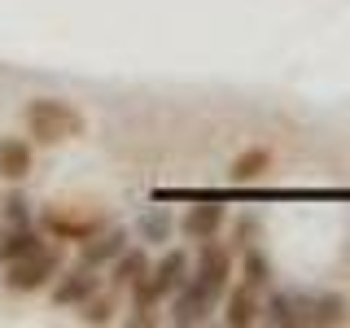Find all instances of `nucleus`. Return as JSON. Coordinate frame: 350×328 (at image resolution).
<instances>
[{"label":"nucleus","instance_id":"nucleus-1","mask_svg":"<svg viewBox=\"0 0 350 328\" xmlns=\"http://www.w3.org/2000/svg\"><path fill=\"white\" fill-rule=\"evenodd\" d=\"M27 131L40 140V145H62V140L83 136V114H79L70 101L40 96V101L27 105Z\"/></svg>","mask_w":350,"mask_h":328},{"label":"nucleus","instance_id":"nucleus-2","mask_svg":"<svg viewBox=\"0 0 350 328\" xmlns=\"http://www.w3.org/2000/svg\"><path fill=\"white\" fill-rule=\"evenodd\" d=\"M189 280V258L180 254V249H171V254H162V262L158 267H149L145 276H140L136 284H131V298H136V324H145L149 315L145 311H153L167 293H180V284Z\"/></svg>","mask_w":350,"mask_h":328},{"label":"nucleus","instance_id":"nucleus-3","mask_svg":"<svg viewBox=\"0 0 350 328\" xmlns=\"http://www.w3.org/2000/svg\"><path fill=\"white\" fill-rule=\"evenodd\" d=\"M53 271H57V249L40 241V245L27 249L22 258L5 262V284H9V289H18V293H31V289H44Z\"/></svg>","mask_w":350,"mask_h":328},{"label":"nucleus","instance_id":"nucleus-4","mask_svg":"<svg viewBox=\"0 0 350 328\" xmlns=\"http://www.w3.org/2000/svg\"><path fill=\"white\" fill-rule=\"evenodd\" d=\"M219 293H224V284L206 280L202 271H197V276H189L180 284V298L171 306V320L175 324H202L206 315H211V306L219 302Z\"/></svg>","mask_w":350,"mask_h":328},{"label":"nucleus","instance_id":"nucleus-5","mask_svg":"<svg viewBox=\"0 0 350 328\" xmlns=\"http://www.w3.org/2000/svg\"><path fill=\"white\" fill-rule=\"evenodd\" d=\"M184 236H193V241H211L219 228H224V206H215V202H202V206H193L189 215H184Z\"/></svg>","mask_w":350,"mask_h":328},{"label":"nucleus","instance_id":"nucleus-6","mask_svg":"<svg viewBox=\"0 0 350 328\" xmlns=\"http://www.w3.org/2000/svg\"><path fill=\"white\" fill-rule=\"evenodd\" d=\"M92 293H96V267H88V262H83L79 271H70V276L57 284V293H53V298H57L62 306H83Z\"/></svg>","mask_w":350,"mask_h":328},{"label":"nucleus","instance_id":"nucleus-7","mask_svg":"<svg viewBox=\"0 0 350 328\" xmlns=\"http://www.w3.org/2000/svg\"><path fill=\"white\" fill-rule=\"evenodd\" d=\"M346 302L337 293H320V298H302V324H342Z\"/></svg>","mask_w":350,"mask_h":328},{"label":"nucleus","instance_id":"nucleus-8","mask_svg":"<svg viewBox=\"0 0 350 328\" xmlns=\"http://www.w3.org/2000/svg\"><path fill=\"white\" fill-rule=\"evenodd\" d=\"M49 228L57 236H66V241H88L96 228H101V219H96V215H62V210H53Z\"/></svg>","mask_w":350,"mask_h":328},{"label":"nucleus","instance_id":"nucleus-9","mask_svg":"<svg viewBox=\"0 0 350 328\" xmlns=\"http://www.w3.org/2000/svg\"><path fill=\"white\" fill-rule=\"evenodd\" d=\"M228 324H254L258 320V289H250V284H237L232 298H228V311H224Z\"/></svg>","mask_w":350,"mask_h":328},{"label":"nucleus","instance_id":"nucleus-10","mask_svg":"<svg viewBox=\"0 0 350 328\" xmlns=\"http://www.w3.org/2000/svg\"><path fill=\"white\" fill-rule=\"evenodd\" d=\"M31 171V149L22 140H0V175L5 180H22Z\"/></svg>","mask_w":350,"mask_h":328},{"label":"nucleus","instance_id":"nucleus-11","mask_svg":"<svg viewBox=\"0 0 350 328\" xmlns=\"http://www.w3.org/2000/svg\"><path fill=\"white\" fill-rule=\"evenodd\" d=\"M123 232H101V236H88V245H83V262L88 267H101L105 258H118L123 254Z\"/></svg>","mask_w":350,"mask_h":328},{"label":"nucleus","instance_id":"nucleus-12","mask_svg":"<svg viewBox=\"0 0 350 328\" xmlns=\"http://www.w3.org/2000/svg\"><path fill=\"white\" fill-rule=\"evenodd\" d=\"M145 271H149V258L140 254V249H127V254H118V262H114V284L118 289H131Z\"/></svg>","mask_w":350,"mask_h":328},{"label":"nucleus","instance_id":"nucleus-13","mask_svg":"<svg viewBox=\"0 0 350 328\" xmlns=\"http://www.w3.org/2000/svg\"><path fill=\"white\" fill-rule=\"evenodd\" d=\"M267 167H271V153L267 149H250V153H241V158L232 162V180L237 184H250V180H258Z\"/></svg>","mask_w":350,"mask_h":328},{"label":"nucleus","instance_id":"nucleus-14","mask_svg":"<svg viewBox=\"0 0 350 328\" xmlns=\"http://www.w3.org/2000/svg\"><path fill=\"white\" fill-rule=\"evenodd\" d=\"M36 245H40V236L31 232L27 223H22V228H14V232L0 241V262H14V258L27 254V249H36Z\"/></svg>","mask_w":350,"mask_h":328},{"label":"nucleus","instance_id":"nucleus-15","mask_svg":"<svg viewBox=\"0 0 350 328\" xmlns=\"http://www.w3.org/2000/svg\"><path fill=\"white\" fill-rule=\"evenodd\" d=\"M140 232H145L149 241H167V232H171V219H167V210H149L145 219H140Z\"/></svg>","mask_w":350,"mask_h":328},{"label":"nucleus","instance_id":"nucleus-16","mask_svg":"<svg viewBox=\"0 0 350 328\" xmlns=\"http://www.w3.org/2000/svg\"><path fill=\"white\" fill-rule=\"evenodd\" d=\"M245 284L250 289H262V284H267V262H262V254H245Z\"/></svg>","mask_w":350,"mask_h":328},{"label":"nucleus","instance_id":"nucleus-17","mask_svg":"<svg viewBox=\"0 0 350 328\" xmlns=\"http://www.w3.org/2000/svg\"><path fill=\"white\" fill-rule=\"evenodd\" d=\"M83 320H88V324H92V320L105 324V320H109V302H92V298H88V302H83Z\"/></svg>","mask_w":350,"mask_h":328},{"label":"nucleus","instance_id":"nucleus-18","mask_svg":"<svg viewBox=\"0 0 350 328\" xmlns=\"http://www.w3.org/2000/svg\"><path fill=\"white\" fill-rule=\"evenodd\" d=\"M5 206H9V210H5V215H9V219H14V223H27V202H22V197H9V202H5Z\"/></svg>","mask_w":350,"mask_h":328}]
</instances>
